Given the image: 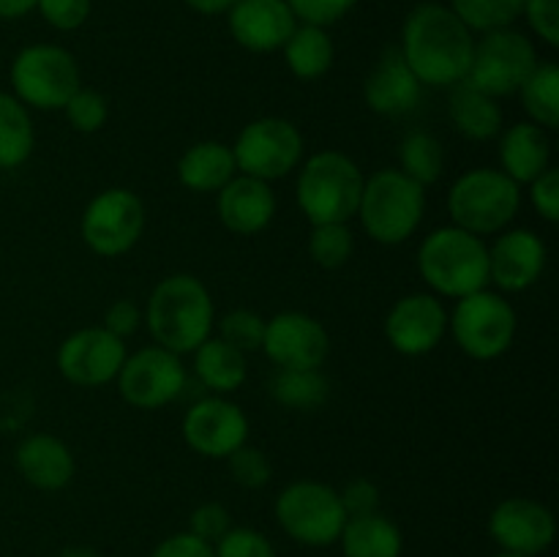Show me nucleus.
Segmentation results:
<instances>
[{
	"mask_svg": "<svg viewBox=\"0 0 559 557\" xmlns=\"http://www.w3.org/2000/svg\"><path fill=\"white\" fill-rule=\"evenodd\" d=\"M473 31L442 3H418L402 27L399 52L424 87H453L467 80Z\"/></svg>",
	"mask_w": 559,
	"mask_h": 557,
	"instance_id": "f257e3e1",
	"label": "nucleus"
},
{
	"mask_svg": "<svg viewBox=\"0 0 559 557\" xmlns=\"http://www.w3.org/2000/svg\"><path fill=\"white\" fill-rule=\"evenodd\" d=\"M420 98H424L420 80L413 74L399 47H388L366 76L364 102L382 118H402L418 107Z\"/></svg>",
	"mask_w": 559,
	"mask_h": 557,
	"instance_id": "412c9836",
	"label": "nucleus"
},
{
	"mask_svg": "<svg viewBox=\"0 0 559 557\" xmlns=\"http://www.w3.org/2000/svg\"><path fill=\"white\" fill-rule=\"evenodd\" d=\"M11 93L38 112H58L82 87L80 63L58 44H31L20 49L9 69Z\"/></svg>",
	"mask_w": 559,
	"mask_h": 557,
	"instance_id": "0eeeda50",
	"label": "nucleus"
},
{
	"mask_svg": "<svg viewBox=\"0 0 559 557\" xmlns=\"http://www.w3.org/2000/svg\"><path fill=\"white\" fill-rule=\"evenodd\" d=\"M364 169L342 151H320L298 173V205L311 224H349L358 216Z\"/></svg>",
	"mask_w": 559,
	"mask_h": 557,
	"instance_id": "20e7f679",
	"label": "nucleus"
},
{
	"mask_svg": "<svg viewBox=\"0 0 559 557\" xmlns=\"http://www.w3.org/2000/svg\"><path fill=\"white\" fill-rule=\"evenodd\" d=\"M551 167V142L546 129L519 120L500 131V169L519 186L533 183Z\"/></svg>",
	"mask_w": 559,
	"mask_h": 557,
	"instance_id": "b1692460",
	"label": "nucleus"
},
{
	"mask_svg": "<svg viewBox=\"0 0 559 557\" xmlns=\"http://www.w3.org/2000/svg\"><path fill=\"white\" fill-rule=\"evenodd\" d=\"M426 213V189L402 169H377L360 194L358 218L374 244L399 246L415 235Z\"/></svg>",
	"mask_w": 559,
	"mask_h": 557,
	"instance_id": "39448f33",
	"label": "nucleus"
},
{
	"mask_svg": "<svg viewBox=\"0 0 559 557\" xmlns=\"http://www.w3.org/2000/svg\"><path fill=\"white\" fill-rule=\"evenodd\" d=\"M355 251V235L349 224H311L309 257L325 271H338Z\"/></svg>",
	"mask_w": 559,
	"mask_h": 557,
	"instance_id": "f704fd0d",
	"label": "nucleus"
},
{
	"mask_svg": "<svg viewBox=\"0 0 559 557\" xmlns=\"http://www.w3.org/2000/svg\"><path fill=\"white\" fill-rule=\"evenodd\" d=\"M262 353L276 369H320L331 353V336L306 311H278L265 320Z\"/></svg>",
	"mask_w": 559,
	"mask_h": 557,
	"instance_id": "2eb2a0df",
	"label": "nucleus"
},
{
	"mask_svg": "<svg viewBox=\"0 0 559 557\" xmlns=\"http://www.w3.org/2000/svg\"><path fill=\"white\" fill-rule=\"evenodd\" d=\"M145 322L158 347L175 355L194 353L216 328L211 289L191 273H173L153 287Z\"/></svg>",
	"mask_w": 559,
	"mask_h": 557,
	"instance_id": "f03ea898",
	"label": "nucleus"
},
{
	"mask_svg": "<svg viewBox=\"0 0 559 557\" xmlns=\"http://www.w3.org/2000/svg\"><path fill=\"white\" fill-rule=\"evenodd\" d=\"M183 3L202 16H218V14H227L238 0H183Z\"/></svg>",
	"mask_w": 559,
	"mask_h": 557,
	"instance_id": "09e8293b",
	"label": "nucleus"
},
{
	"mask_svg": "<svg viewBox=\"0 0 559 557\" xmlns=\"http://www.w3.org/2000/svg\"><path fill=\"white\" fill-rule=\"evenodd\" d=\"M63 112L71 129L80 131V134H96V131H102L104 126H107L109 104L107 98L98 91H93V87H80V91L66 102Z\"/></svg>",
	"mask_w": 559,
	"mask_h": 557,
	"instance_id": "e433bc0d",
	"label": "nucleus"
},
{
	"mask_svg": "<svg viewBox=\"0 0 559 557\" xmlns=\"http://www.w3.org/2000/svg\"><path fill=\"white\" fill-rule=\"evenodd\" d=\"M448 333V309L435 293H409L391 306L385 317V339L407 358L429 355Z\"/></svg>",
	"mask_w": 559,
	"mask_h": 557,
	"instance_id": "f3484780",
	"label": "nucleus"
},
{
	"mask_svg": "<svg viewBox=\"0 0 559 557\" xmlns=\"http://www.w3.org/2000/svg\"><path fill=\"white\" fill-rule=\"evenodd\" d=\"M522 16H527L530 27L549 47L559 44V0H524Z\"/></svg>",
	"mask_w": 559,
	"mask_h": 557,
	"instance_id": "a18cd8bd",
	"label": "nucleus"
},
{
	"mask_svg": "<svg viewBox=\"0 0 559 557\" xmlns=\"http://www.w3.org/2000/svg\"><path fill=\"white\" fill-rule=\"evenodd\" d=\"M218 339L227 342L229 347L240 349L243 355L262 349V339H265V317H260L251 309H233L216 322Z\"/></svg>",
	"mask_w": 559,
	"mask_h": 557,
	"instance_id": "c9c22d12",
	"label": "nucleus"
},
{
	"mask_svg": "<svg viewBox=\"0 0 559 557\" xmlns=\"http://www.w3.org/2000/svg\"><path fill=\"white\" fill-rule=\"evenodd\" d=\"M145 224L147 211L140 194L115 186V189L98 191L87 202L80 218V235L93 254L120 257L140 244Z\"/></svg>",
	"mask_w": 559,
	"mask_h": 557,
	"instance_id": "f8f14e48",
	"label": "nucleus"
},
{
	"mask_svg": "<svg viewBox=\"0 0 559 557\" xmlns=\"http://www.w3.org/2000/svg\"><path fill=\"white\" fill-rule=\"evenodd\" d=\"M399 169L426 189L445 173V147L429 131H407L399 142Z\"/></svg>",
	"mask_w": 559,
	"mask_h": 557,
	"instance_id": "2f4dec72",
	"label": "nucleus"
},
{
	"mask_svg": "<svg viewBox=\"0 0 559 557\" xmlns=\"http://www.w3.org/2000/svg\"><path fill=\"white\" fill-rule=\"evenodd\" d=\"M36 147V129H33L31 109L14 96L0 91V169H20L27 164Z\"/></svg>",
	"mask_w": 559,
	"mask_h": 557,
	"instance_id": "c756f323",
	"label": "nucleus"
},
{
	"mask_svg": "<svg viewBox=\"0 0 559 557\" xmlns=\"http://www.w3.org/2000/svg\"><path fill=\"white\" fill-rule=\"evenodd\" d=\"M229 33L249 52H276L298 27L287 0H238L227 11Z\"/></svg>",
	"mask_w": 559,
	"mask_h": 557,
	"instance_id": "aec40b11",
	"label": "nucleus"
},
{
	"mask_svg": "<svg viewBox=\"0 0 559 557\" xmlns=\"http://www.w3.org/2000/svg\"><path fill=\"white\" fill-rule=\"evenodd\" d=\"M267 388L282 407L300 413L320 410L331 396V382L320 369H276Z\"/></svg>",
	"mask_w": 559,
	"mask_h": 557,
	"instance_id": "7c9ffc66",
	"label": "nucleus"
},
{
	"mask_svg": "<svg viewBox=\"0 0 559 557\" xmlns=\"http://www.w3.org/2000/svg\"><path fill=\"white\" fill-rule=\"evenodd\" d=\"M524 0H451V11L473 33L511 27L522 16Z\"/></svg>",
	"mask_w": 559,
	"mask_h": 557,
	"instance_id": "72a5a7b5",
	"label": "nucleus"
},
{
	"mask_svg": "<svg viewBox=\"0 0 559 557\" xmlns=\"http://www.w3.org/2000/svg\"><path fill=\"white\" fill-rule=\"evenodd\" d=\"M527 186H530L527 191L530 202H533V208L538 211V216L544 218V222L557 224L559 222V169L549 167L544 175H538V178Z\"/></svg>",
	"mask_w": 559,
	"mask_h": 557,
	"instance_id": "c03bdc74",
	"label": "nucleus"
},
{
	"mask_svg": "<svg viewBox=\"0 0 559 557\" xmlns=\"http://www.w3.org/2000/svg\"><path fill=\"white\" fill-rule=\"evenodd\" d=\"M538 63V49L524 33L500 27L484 33L480 42H475L467 82L500 102L519 93Z\"/></svg>",
	"mask_w": 559,
	"mask_h": 557,
	"instance_id": "9b49d317",
	"label": "nucleus"
},
{
	"mask_svg": "<svg viewBox=\"0 0 559 557\" xmlns=\"http://www.w3.org/2000/svg\"><path fill=\"white\" fill-rule=\"evenodd\" d=\"M216 211L233 235H260L276 216V191L265 180L238 173L216 191Z\"/></svg>",
	"mask_w": 559,
	"mask_h": 557,
	"instance_id": "4be33fe9",
	"label": "nucleus"
},
{
	"mask_svg": "<svg viewBox=\"0 0 559 557\" xmlns=\"http://www.w3.org/2000/svg\"><path fill=\"white\" fill-rule=\"evenodd\" d=\"M58 557H102V555H96L93 549H66L63 555H58Z\"/></svg>",
	"mask_w": 559,
	"mask_h": 557,
	"instance_id": "3c124183",
	"label": "nucleus"
},
{
	"mask_svg": "<svg viewBox=\"0 0 559 557\" xmlns=\"http://www.w3.org/2000/svg\"><path fill=\"white\" fill-rule=\"evenodd\" d=\"M495 557H524V555H511V552H500V555H495Z\"/></svg>",
	"mask_w": 559,
	"mask_h": 557,
	"instance_id": "603ef678",
	"label": "nucleus"
},
{
	"mask_svg": "<svg viewBox=\"0 0 559 557\" xmlns=\"http://www.w3.org/2000/svg\"><path fill=\"white\" fill-rule=\"evenodd\" d=\"M186 366L180 355L151 344V347L136 349L134 355H126L120 366L118 391L123 402L136 410H158L164 404L175 402L186 391Z\"/></svg>",
	"mask_w": 559,
	"mask_h": 557,
	"instance_id": "ddd939ff",
	"label": "nucleus"
},
{
	"mask_svg": "<svg viewBox=\"0 0 559 557\" xmlns=\"http://www.w3.org/2000/svg\"><path fill=\"white\" fill-rule=\"evenodd\" d=\"M448 115L451 123L462 137L473 142H489L500 137L502 126H506V115H502L500 102L489 93L478 91L469 85L467 80L451 87V102H448Z\"/></svg>",
	"mask_w": 559,
	"mask_h": 557,
	"instance_id": "a878e982",
	"label": "nucleus"
},
{
	"mask_svg": "<svg viewBox=\"0 0 559 557\" xmlns=\"http://www.w3.org/2000/svg\"><path fill=\"white\" fill-rule=\"evenodd\" d=\"M524 112L530 115V123L551 131L559 126V69L551 60H540L533 74L527 76L522 87Z\"/></svg>",
	"mask_w": 559,
	"mask_h": 557,
	"instance_id": "473e14b6",
	"label": "nucleus"
},
{
	"mask_svg": "<svg viewBox=\"0 0 559 557\" xmlns=\"http://www.w3.org/2000/svg\"><path fill=\"white\" fill-rule=\"evenodd\" d=\"M224 462H227L229 478L238 486H243V489H262L273 475L271 459L265 457V451L257 446H249V442H243L238 451L229 453Z\"/></svg>",
	"mask_w": 559,
	"mask_h": 557,
	"instance_id": "4c0bfd02",
	"label": "nucleus"
},
{
	"mask_svg": "<svg viewBox=\"0 0 559 557\" xmlns=\"http://www.w3.org/2000/svg\"><path fill=\"white\" fill-rule=\"evenodd\" d=\"M238 175L233 147L218 140L194 142L178 162V180L194 194H216Z\"/></svg>",
	"mask_w": 559,
	"mask_h": 557,
	"instance_id": "393cba45",
	"label": "nucleus"
},
{
	"mask_svg": "<svg viewBox=\"0 0 559 557\" xmlns=\"http://www.w3.org/2000/svg\"><path fill=\"white\" fill-rule=\"evenodd\" d=\"M126 344L102 325H87L63 339L58 347V371L76 388H102L118 377Z\"/></svg>",
	"mask_w": 559,
	"mask_h": 557,
	"instance_id": "4468645a",
	"label": "nucleus"
},
{
	"mask_svg": "<svg viewBox=\"0 0 559 557\" xmlns=\"http://www.w3.org/2000/svg\"><path fill=\"white\" fill-rule=\"evenodd\" d=\"M194 375L202 386L216 396H229L238 391L249 377V364L240 349L229 347L218 336H207L194 349Z\"/></svg>",
	"mask_w": 559,
	"mask_h": 557,
	"instance_id": "bb28decb",
	"label": "nucleus"
},
{
	"mask_svg": "<svg viewBox=\"0 0 559 557\" xmlns=\"http://www.w3.org/2000/svg\"><path fill=\"white\" fill-rule=\"evenodd\" d=\"M36 9L47 25H52L55 31L69 33L87 22V16H91V0H38Z\"/></svg>",
	"mask_w": 559,
	"mask_h": 557,
	"instance_id": "a19ab883",
	"label": "nucleus"
},
{
	"mask_svg": "<svg viewBox=\"0 0 559 557\" xmlns=\"http://www.w3.org/2000/svg\"><path fill=\"white\" fill-rule=\"evenodd\" d=\"M418 273L437 298H464L489 287V246L484 238L445 224L420 240Z\"/></svg>",
	"mask_w": 559,
	"mask_h": 557,
	"instance_id": "7ed1b4c3",
	"label": "nucleus"
},
{
	"mask_svg": "<svg viewBox=\"0 0 559 557\" xmlns=\"http://www.w3.org/2000/svg\"><path fill=\"white\" fill-rule=\"evenodd\" d=\"M355 3L358 0H287L295 20L317 27H328L333 22L344 20L355 9Z\"/></svg>",
	"mask_w": 559,
	"mask_h": 557,
	"instance_id": "ea45409f",
	"label": "nucleus"
},
{
	"mask_svg": "<svg viewBox=\"0 0 559 557\" xmlns=\"http://www.w3.org/2000/svg\"><path fill=\"white\" fill-rule=\"evenodd\" d=\"M229 528H233V517H229V511L222 502H202V506H197L189 517V533L207 541L211 546L216 544Z\"/></svg>",
	"mask_w": 559,
	"mask_h": 557,
	"instance_id": "79ce46f5",
	"label": "nucleus"
},
{
	"mask_svg": "<svg viewBox=\"0 0 559 557\" xmlns=\"http://www.w3.org/2000/svg\"><path fill=\"white\" fill-rule=\"evenodd\" d=\"M216 557H276L271 538L254 528H229L222 538L213 544Z\"/></svg>",
	"mask_w": 559,
	"mask_h": 557,
	"instance_id": "58836bf2",
	"label": "nucleus"
},
{
	"mask_svg": "<svg viewBox=\"0 0 559 557\" xmlns=\"http://www.w3.org/2000/svg\"><path fill=\"white\" fill-rule=\"evenodd\" d=\"M140 325H142V309L140 304L131 298L115 300V304L104 311L102 328H107L109 333H115V336L123 339V342L131 336V333L140 331Z\"/></svg>",
	"mask_w": 559,
	"mask_h": 557,
	"instance_id": "49530a36",
	"label": "nucleus"
},
{
	"mask_svg": "<svg viewBox=\"0 0 559 557\" xmlns=\"http://www.w3.org/2000/svg\"><path fill=\"white\" fill-rule=\"evenodd\" d=\"M233 156L240 175L257 180H282L304 164L306 142L298 126L278 115L257 118L240 129Z\"/></svg>",
	"mask_w": 559,
	"mask_h": 557,
	"instance_id": "1a4fd4ad",
	"label": "nucleus"
},
{
	"mask_svg": "<svg viewBox=\"0 0 559 557\" xmlns=\"http://www.w3.org/2000/svg\"><path fill=\"white\" fill-rule=\"evenodd\" d=\"M183 440L200 457L227 459L243 442H249V418L240 404L213 393L186 410Z\"/></svg>",
	"mask_w": 559,
	"mask_h": 557,
	"instance_id": "dca6fc26",
	"label": "nucleus"
},
{
	"mask_svg": "<svg viewBox=\"0 0 559 557\" xmlns=\"http://www.w3.org/2000/svg\"><path fill=\"white\" fill-rule=\"evenodd\" d=\"M38 0H0V20H22L36 11Z\"/></svg>",
	"mask_w": 559,
	"mask_h": 557,
	"instance_id": "8fccbe9b",
	"label": "nucleus"
},
{
	"mask_svg": "<svg viewBox=\"0 0 559 557\" xmlns=\"http://www.w3.org/2000/svg\"><path fill=\"white\" fill-rule=\"evenodd\" d=\"M338 541L344 557H402L404 552L402 530L380 511L347 519Z\"/></svg>",
	"mask_w": 559,
	"mask_h": 557,
	"instance_id": "cd10ccee",
	"label": "nucleus"
},
{
	"mask_svg": "<svg viewBox=\"0 0 559 557\" xmlns=\"http://www.w3.org/2000/svg\"><path fill=\"white\" fill-rule=\"evenodd\" d=\"M151 557H216L213 555V546L207 541L197 538L189 530L183 533H175L169 538H164L156 549L151 552Z\"/></svg>",
	"mask_w": 559,
	"mask_h": 557,
	"instance_id": "de8ad7c7",
	"label": "nucleus"
},
{
	"mask_svg": "<svg viewBox=\"0 0 559 557\" xmlns=\"http://www.w3.org/2000/svg\"><path fill=\"white\" fill-rule=\"evenodd\" d=\"M489 535L502 552L538 557L555 544V513L530 497H508L497 502L489 517Z\"/></svg>",
	"mask_w": 559,
	"mask_h": 557,
	"instance_id": "a211bd4d",
	"label": "nucleus"
},
{
	"mask_svg": "<svg viewBox=\"0 0 559 557\" xmlns=\"http://www.w3.org/2000/svg\"><path fill=\"white\" fill-rule=\"evenodd\" d=\"M338 497H342V506H344V513H347V519L369 517V513L380 511V489H377L374 481L364 478V475L349 481V484L338 491Z\"/></svg>",
	"mask_w": 559,
	"mask_h": 557,
	"instance_id": "37998d69",
	"label": "nucleus"
},
{
	"mask_svg": "<svg viewBox=\"0 0 559 557\" xmlns=\"http://www.w3.org/2000/svg\"><path fill=\"white\" fill-rule=\"evenodd\" d=\"M544 238L527 227L502 229L489 246V284L500 293H524L540 282L546 271Z\"/></svg>",
	"mask_w": 559,
	"mask_h": 557,
	"instance_id": "6ab92c4d",
	"label": "nucleus"
},
{
	"mask_svg": "<svg viewBox=\"0 0 559 557\" xmlns=\"http://www.w3.org/2000/svg\"><path fill=\"white\" fill-rule=\"evenodd\" d=\"M282 52L284 63H287V69L298 80H320V76H325L331 71L333 58H336L331 33L325 27L304 25V22H298V27L287 38Z\"/></svg>",
	"mask_w": 559,
	"mask_h": 557,
	"instance_id": "c85d7f7f",
	"label": "nucleus"
},
{
	"mask_svg": "<svg viewBox=\"0 0 559 557\" xmlns=\"http://www.w3.org/2000/svg\"><path fill=\"white\" fill-rule=\"evenodd\" d=\"M519 208H522V186L495 167H478L459 175L448 191L451 224L478 238L500 235L502 229L511 227Z\"/></svg>",
	"mask_w": 559,
	"mask_h": 557,
	"instance_id": "423d86ee",
	"label": "nucleus"
},
{
	"mask_svg": "<svg viewBox=\"0 0 559 557\" xmlns=\"http://www.w3.org/2000/svg\"><path fill=\"white\" fill-rule=\"evenodd\" d=\"M276 519L284 533L304 546H331L347 524L338 489L322 481H293L276 497Z\"/></svg>",
	"mask_w": 559,
	"mask_h": 557,
	"instance_id": "9d476101",
	"label": "nucleus"
},
{
	"mask_svg": "<svg viewBox=\"0 0 559 557\" xmlns=\"http://www.w3.org/2000/svg\"><path fill=\"white\" fill-rule=\"evenodd\" d=\"M519 317L511 300L495 289H478L456 300L448 315V331L464 355L475 360H495L513 347Z\"/></svg>",
	"mask_w": 559,
	"mask_h": 557,
	"instance_id": "6e6552de",
	"label": "nucleus"
},
{
	"mask_svg": "<svg viewBox=\"0 0 559 557\" xmlns=\"http://www.w3.org/2000/svg\"><path fill=\"white\" fill-rule=\"evenodd\" d=\"M16 470L31 486L41 491H60L71 484L76 473V462L71 448L55 435L25 437L14 453Z\"/></svg>",
	"mask_w": 559,
	"mask_h": 557,
	"instance_id": "5701e85b",
	"label": "nucleus"
}]
</instances>
